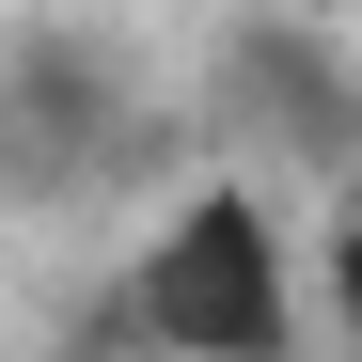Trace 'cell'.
Masks as SVG:
<instances>
[{"mask_svg":"<svg viewBox=\"0 0 362 362\" xmlns=\"http://www.w3.org/2000/svg\"><path fill=\"white\" fill-rule=\"evenodd\" d=\"M299 331H315V252H299L284 189L236 173V158H205L127 236V268H110L79 346L95 362H299Z\"/></svg>","mask_w":362,"mask_h":362,"instance_id":"obj_1","label":"cell"},{"mask_svg":"<svg viewBox=\"0 0 362 362\" xmlns=\"http://www.w3.org/2000/svg\"><path fill=\"white\" fill-rule=\"evenodd\" d=\"M158 158V95L110 32H16L0 47V189L32 205H110Z\"/></svg>","mask_w":362,"mask_h":362,"instance_id":"obj_2","label":"cell"},{"mask_svg":"<svg viewBox=\"0 0 362 362\" xmlns=\"http://www.w3.org/2000/svg\"><path fill=\"white\" fill-rule=\"evenodd\" d=\"M221 142H236V173H346L362 189V64L331 32H299V16H252L221 47Z\"/></svg>","mask_w":362,"mask_h":362,"instance_id":"obj_3","label":"cell"},{"mask_svg":"<svg viewBox=\"0 0 362 362\" xmlns=\"http://www.w3.org/2000/svg\"><path fill=\"white\" fill-rule=\"evenodd\" d=\"M64 362H95V346H64Z\"/></svg>","mask_w":362,"mask_h":362,"instance_id":"obj_4","label":"cell"}]
</instances>
